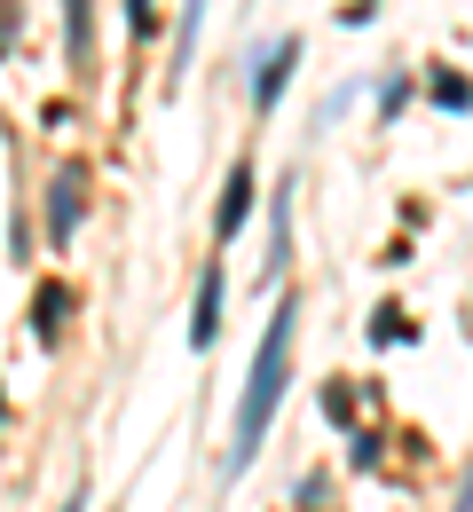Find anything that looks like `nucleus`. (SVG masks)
Returning <instances> with one entry per match:
<instances>
[{"mask_svg": "<svg viewBox=\"0 0 473 512\" xmlns=\"http://www.w3.org/2000/svg\"><path fill=\"white\" fill-rule=\"evenodd\" d=\"M64 32H71V64L95 56V8L87 0H64Z\"/></svg>", "mask_w": 473, "mask_h": 512, "instance_id": "obj_8", "label": "nucleus"}, {"mask_svg": "<svg viewBox=\"0 0 473 512\" xmlns=\"http://www.w3.org/2000/svg\"><path fill=\"white\" fill-rule=\"evenodd\" d=\"M127 24H135V32H158V8H150V0H127Z\"/></svg>", "mask_w": 473, "mask_h": 512, "instance_id": "obj_15", "label": "nucleus"}, {"mask_svg": "<svg viewBox=\"0 0 473 512\" xmlns=\"http://www.w3.org/2000/svg\"><path fill=\"white\" fill-rule=\"evenodd\" d=\"M403 103H410V79H387V87H379V119H395Z\"/></svg>", "mask_w": 473, "mask_h": 512, "instance_id": "obj_12", "label": "nucleus"}, {"mask_svg": "<svg viewBox=\"0 0 473 512\" xmlns=\"http://www.w3.org/2000/svg\"><path fill=\"white\" fill-rule=\"evenodd\" d=\"M71 300L56 292V284H40V347H56V316H64Z\"/></svg>", "mask_w": 473, "mask_h": 512, "instance_id": "obj_10", "label": "nucleus"}, {"mask_svg": "<svg viewBox=\"0 0 473 512\" xmlns=\"http://www.w3.org/2000/svg\"><path fill=\"white\" fill-rule=\"evenodd\" d=\"M253 197H261V182H253V158H237V166H229V182H221V205H213V245H229V237L253 221Z\"/></svg>", "mask_w": 473, "mask_h": 512, "instance_id": "obj_3", "label": "nucleus"}, {"mask_svg": "<svg viewBox=\"0 0 473 512\" xmlns=\"http://www.w3.org/2000/svg\"><path fill=\"white\" fill-rule=\"evenodd\" d=\"M426 95H434L442 111H473V79H458V71H434V79H426Z\"/></svg>", "mask_w": 473, "mask_h": 512, "instance_id": "obj_9", "label": "nucleus"}, {"mask_svg": "<svg viewBox=\"0 0 473 512\" xmlns=\"http://www.w3.org/2000/svg\"><path fill=\"white\" fill-rule=\"evenodd\" d=\"M8 48H16V8L0 0V56H8Z\"/></svg>", "mask_w": 473, "mask_h": 512, "instance_id": "obj_17", "label": "nucleus"}, {"mask_svg": "<svg viewBox=\"0 0 473 512\" xmlns=\"http://www.w3.org/2000/svg\"><path fill=\"white\" fill-rule=\"evenodd\" d=\"M292 331H300V292H284L269 308V331H261V347H253V371H245L237 418H229V457H221L229 481L261 457V442H269V426H276V402H284V386H292Z\"/></svg>", "mask_w": 473, "mask_h": 512, "instance_id": "obj_1", "label": "nucleus"}, {"mask_svg": "<svg viewBox=\"0 0 473 512\" xmlns=\"http://www.w3.org/2000/svg\"><path fill=\"white\" fill-rule=\"evenodd\" d=\"M347 465H355V473H371V465H379V434H355V449H347Z\"/></svg>", "mask_w": 473, "mask_h": 512, "instance_id": "obj_13", "label": "nucleus"}, {"mask_svg": "<svg viewBox=\"0 0 473 512\" xmlns=\"http://www.w3.org/2000/svg\"><path fill=\"white\" fill-rule=\"evenodd\" d=\"M56 512H87V481H79V489H71V497H64Z\"/></svg>", "mask_w": 473, "mask_h": 512, "instance_id": "obj_19", "label": "nucleus"}, {"mask_svg": "<svg viewBox=\"0 0 473 512\" xmlns=\"http://www.w3.org/2000/svg\"><path fill=\"white\" fill-rule=\"evenodd\" d=\"M371 16H379V0H347L339 8V24H371Z\"/></svg>", "mask_w": 473, "mask_h": 512, "instance_id": "obj_16", "label": "nucleus"}, {"mask_svg": "<svg viewBox=\"0 0 473 512\" xmlns=\"http://www.w3.org/2000/svg\"><path fill=\"white\" fill-rule=\"evenodd\" d=\"M198 32H205V0H182V24H174V79H182L190 56H198Z\"/></svg>", "mask_w": 473, "mask_h": 512, "instance_id": "obj_7", "label": "nucleus"}, {"mask_svg": "<svg viewBox=\"0 0 473 512\" xmlns=\"http://www.w3.org/2000/svg\"><path fill=\"white\" fill-rule=\"evenodd\" d=\"M379 339H410V316H403V308H379V316H371V347H379Z\"/></svg>", "mask_w": 473, "mask_h": 512, "instance_id": "obj_11", "label": "nucleus"}, {"mask_svg": "<svg viewBox=\"0 0 473 512\" xmlns=\"http://www.w3.org/2000/svg\"><path fill=\"white\" fill-rule=\"evenodd\" d=\"M284 260H292V190L269 197V276H284Z\"/></svg>", "mask_w": 473, "mask_h": 512, "instance_id": "obj_6", "label": "nucleus"}, {"mask_svg": "<svg viewBox=\"0 0 473 512\" xmlns=\"http://www.w3.org/2000/svg\"><path fill=\"white\" fill-rule=\"evenodd\" d=\"M0 418H8V394H0Z\"/></svg>", "mask_w": 473, "mask_h": 512, "instance_id": "obj_20", "label": "nucleus"}, {"mask_svg": "<svg viewBox=\"0 0 473 512\" xmlns=\"http://www.w3.org/2000/svg\"><path fill=\"white\" fill-rule=\"evenodd\" d=\"M450 512H473V457H466V473H458V505Z\"/></svg>", "mask_w": 473, "mask_h": 512, "instance_id": "obj_18", "label": "nucleus"}, {"mask_svg": "<svg viewBox=\"0 0 473 512\" xmlns=\"http://www.w3.org/2000/svg\"><path fill=\"white\" fill-rule=\"evenodd\" d=\"M292 505H300V512H324V481H316V473H308V481H300V489H292Z\"/></svg>", "mask_w": 473, "mask_h": 512, "instance_id": "obj_14", "label": "nucleus"}, {"mask_svg": "<svg viewBox=\"0 0 473 512\" xmlns=\"http://www.w3.org/2000/svg\"><path fill=\"white\" fill-rule=\"evenodd\" d=\"M292 71H300V32H284V40H269L261 56H253V111H276L284 103V87H292Z\"/></svg>", "mask_w": 473, "mask_h": 512, "instance_id": "obj_2", "label": "nucleus"}, {"mask_svg": "<svg viewBox=\"0 0 473 512\" xmlns=\"http://www.w3.org/2000/svg\"><path fill=\"white\" fill-rule=\"evenodd\" d=\"M221 300H229V268L205 260L198 268V308H190V347H213V339H221Z\"/></svg>", "mask_w": 473, "mask_h": 512, "instance_id": "obj_5", "label": "nucleus"}, {"mask_svg": "<svg viewBox=\"0 0 473 512\" xmlns=\"http://www.w3.org/2000/svg\"><path fill=\"white\" fill-rule=\"evenodd\" d=\"M79 213H87V166H56V182H48V237L56 245L79 237Z\"/></svg>", "mask_w": 473, "mask_h": 512, "instance_id": "obj_4", "label": "nucleus"}]
</instances>
